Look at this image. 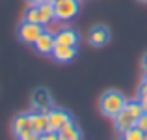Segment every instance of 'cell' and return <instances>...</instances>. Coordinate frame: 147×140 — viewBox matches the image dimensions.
Instances as JSON below:
<instances>
[{"label": "cell", "mask_w": 147, "mask_h": 140, "mask_svg": "<svg viewBox=\"0 0 147 140\" xmlns=\"http://www.w3.org/2000/svg\"><path fill=\"white\" fill-rule=\"evenodd\" d=\"M52 56L56 62H71L76 56V47H69V45H56L52 50Z\"/></svg>", "instance_id": "cell-12"}, {"label": "cell", "mask_w": 147, "mask_h": 140, "mask_svg": "<svg viewBox=\"0 0 147 140\" xmlns=\"http://www.w3.org/2000/svg\"><path fill=\"white\" fill-rule=\"evenodd\" d=\"M145 77H147V73H145Z\"/></svg>", "instance_id": "cell-28"}, {"label": "cell", "mask_w": 147, "mask_h": 140, "mask_svg": "<svg viewBox=\"0 0 147 140\" xmlns=\"http://www.w3.org/2000/svg\"><path fill=\"white\" fill-rule=\"evenodd\" d=\"M30 120H32V129L36 133L43 135L50 131V123H49V112H39V110H34L30 112Z\"/></svg>", "instance_id": "cell-7"}, {"label": "cell", "mask_w": 147, "mask_h": 140, "mask_svg": "<svg viewBox=\"0 0 147 140\" xmlns=\"http://www.w3.org/2000/svg\"><path fill=\"white\" fill-rule=\"evenodd\" d=\"M142 67H144V71L147 73V52H145V56H144V60H142Z\"/></svg>", "instance_id": "cell-23"}, {"label": "cell", "mask_w": 147, "mask_h": 140, "mask_svg": "<svg viewBox=\"0 0 147 140\" xmlns=\"http://www.w3.org/2000/svg\"><path fill=\"white\" fill-rule=\"evenodd\" d=\"M19 140H39V133H36V131H28V133H24L22 137H19Z\"/></svg>", "instance_id": "cell-20"}, {"label": "cell", "mask_w": 147, "mask_h": 140, "mask_svg": "<svg viewBox=\"0 0 147 140\" xmlns=\"http://www.w3.org/2000/svg\"><path fill=\"white\" fill-rule=\"evenodd\" d=\"M108 41H110V30H108L106 26L97 24V26L91 28V32H90V43L91 45L102 47V45H106Z\"/></svg>", "instance_id": "cell-10"}, {"label": "cell", "mask_w": 147, "mask_h": 140, "mask_svg": "<svg viewBox=\"0 0 147 140\" xmlns=\"http://www.w3.org/2000/svg\"><path fill=\"white\" fill-rule=\"evenodd\" d=\"M45 32V26L43 24H37V22H28V21H22L21 26H19V39L22 43H28L34 45L37 41V37Z\"/></svg>", "instance_id": "cell-2"}, {"label": "cell", "mask_w": 147, "mask_h": 140, "mask_svg": "<svg viewBox=\"0 0 147 140\" xmlns=\"http://www.w3.org/2000/svg\"><path fill=\"white\" fill-rule=\"evenodd\" d=\"M28 131H34L32 129V120H30V112H22V114H17L13 120V135L15 137H22L24 133Z\"/></svg>", "instance_id": "cell-9"}, {"label": "cell", "mask_w": 147, "mask_h": 140, "mask_svg": "<svg viewBox=\"0 0 147 140\" xmlns=\"http://www.w3.org/2000/svg\"><path fill=\"white\" fill-rule=\"evenodd\" d=\"M125 107H127V97L117 90H108L106 93H102V97L99 101L100 112L108 118H115Z\"/></svg>", "instance_id": "cell-1"}, {"label": "cell", "mask_w": 147, "mask_h": 140, "mask_svg": "<svg viewBox=\"0 0 147 140\" xmlns=\"http://www.w3.org/2000/svg\"><path fill=\"white\" fill-rule=\"evenodd\" d=\"M34 47H36V50L39 54H52L54 47H56V36H54L52 32H47V30H45V32L37 37V41L34 43Z\"/></svg>", "instance_id": "cell-6"}, {"label": "cell", "mask_w": 147, "mask_h": 140, "mask_svg": "<svg viewBox=\"0 0 147 140\" xmlns=\"http://www.w3.org/2000/svg\"><path fill=\"white\" fill-rule=\"evenodd\" d=\"M43 2H49V0H30V4H43Z\"/></svg>", "instance_id": "cell-24"}, {"label": "cell", "mask_w": 147, "mask_h": 140, "mask_svg": "<svg viewBox=\"0 0 147 140\" xmlns=\"http://www.w3.org/2000/svg\"><path fill=\"white\" fill-rule=\"evenodd\" d=\"M78 32L73 28H63L56 34V45H69V47H76L78 43Z\"/></svg>", "instance_id": "cell-11"}, {"label": "cell", "mask_w": 147, "mask_h": 140, "mask_svg": "<svg viewBox=\"0 0 147 140\" xmlns=\"http://www.w3.org/2000/svg\"><path fill=\"white\" fill-rule=\"evenodd\" d=\"M54 10H56V19L58 21H69L73 19L80 10V2L78 0H58L54 4Z\"/></svg>", "instance_id": "cell-3"}, {"label": "cell", "mask_w": 147, "mask_h": 140, "mask_svg": "<svg viewBox=\"0 0 147 140\" xmlns=\"http://www.w3.org/2000/svg\"><path fill=\"white\" fill-rule=\"evenodd\" d=\"M144 140H147V133H145V137H144Z\"/></svg>", "instance_id": "cell-26"}, {"label": "cell", "mask_w": 147, "mask_h": 140, "mask_svg": "<svg viewBox=\"0 0 147 140\" xmlns=\"http://www.w3.org/2000/svg\"><path fill=\"white\" fill-rule=\"evenodd\" d=\"M39 11H41V24H49V22L56 21V10H54L52 2H43L39 4Z\"/></svg>", "instance_id": "cell-14"}, {"label": "cell", "mask_w": 147, "mask_h": 140, "mask_svg": "<svg viewBox=\"0 0 147 140\" xmlns=\"http://www.w3.org/2000/svg\"><path fill=\"white\" fill-rule=\"evenodd\" d=\"M136 127H140L144 133H147V112H144V114H142V118L136 122Z\"/></svg>", "instance_id": "cell-19"}, {"label": "cell", "mask_w": 147, "mask_h": 140, "mask_svg": "<svg viewBox=\"0 0 147 140\" xmlns=\"http://www.w3.org/2000/svg\"><path fill=\"white\" fill-rule=\"evenodd\" d=\"M121 135H123V140H144V137H145V133L140 127H132V129L125 131Z\"/></svg>", "instance_id": "cell-17"}, {"label": "cell", "mask_w": 147, "mask_h": 140, "mask_svg": "<svg viewBox=\"0 0 147 140\" xmlns=\"http://www.w3.org/2000/svg\"><path fill=\"white\" fill-rule=\"evenodd\" d=\"M58 135H60V140H82V131L75 122H69L67 125H63L58 131Z\"/></svg>", "instance_id": "cell-13"}, {"label": "cell", "mask_w": 147, "mask_h": 140, "mask_svg": "<svg viewBox=\"0 0 147 140\" xmlns=\"http://www.w3.org/2000/svg\"><path fill=\"white\" fill-rule=\"evenodd\" d=\"M39 140H60V135L56 131H47V133L39 135Z\"/></svg>", "instance_id": "cell-18"}, {"label": "cell", "mask_w": 147, "mask_h": 140, "mask_svg": "<svg viewBox=\"0 0 147 140\" xmlns=\"http://www.w3.org/2000/svg\"><path fill=\"white\" fill-rule=\"evenodd\" d=\"M49 2H52V4H56V2H58V0H49Z\"/></svg>", "instance_id": "cell-25"}, {"label": "cell", "mask_w": 147, "mask_h": 140, "mask_svg": "<svg viewBox=\"0 0 147 140\" xmlns=\"http://www.w3.org/2000/svg\"><path fill=\"white\" fill-rule=\"evenodd\" d=\"M32 108L34 110H39V112H50L54 108L52 97H50V93L45 88H37L32 93Z\"/></svg>", "instance_id": "cell-4"}, {"label": "cell", "mask_w": 147, "mask_h": 140, "mask_svg": "<svg viewBox=\"0 0 147 140\" xmlns=\"http://www.w3.org/2000/svg\"><path fill=\"white\" fill-rule=\"evenodd\" d=\"M140 2H145V4H147V0H140Z\"/></svg>", "instance_id": "cell-27"}, {"label": "cell", "mask_w": 147, "mask_h": 140, "mask_svg": "<svg viewBox=\"0 0 147 140\" xmlns=\"http://www.w3.org/2000/svg\"><path fill=\"white\" fill-rule=\"evenodd\" d=\"M140 93H147V77H144V80L140 84Z\"/></svg>", "instance_id": "cell-22"}, {"label": "cell", "mask_w": 147, "mask_h": 140, "mask_svg": "<svg viewBox=\"0 0 147 140\" xmlns=\"http://www.w3.org/2000/svg\"><path fill=\"white\" fill-rule=\"evenodd\" d=\"M69 122H73L71 112H67L65 108H56L54 107L52 110L49 112V123H50V131H60L63 125H67Z\"/></svg>", "instance_id": "cell-5"}, {"label": "cell", "mask_w": 147, "mask_h": 140, "mask_svg": "<svg viewBox=\"0 0 147 140\" xmlns=\"http://www.w3.org/2000/svg\"><path fill=\"white\" fill-rule=\"evenodd\" d=\"M127 110L130 112V114L134 116V118H136V122L138 120L142 118V114H144V107H142V103H140V99H132V101H127Z\"/></svg>", "instance_id": "cell-16"}, {"label": "cell", "mask_w": 147, "mask_h": 140, "mask_svg": "<svg viewBox=\"0 0 147 140\" xmlns=\"http://www.w3.org/2000/svg\"><path fill=\"white\" fill-rule=\"evenodd\" d=\"M114 125H115V129H117L119 133H125V131L136 127V118H134L127 108H123V110L114 118Z\"/></svg>", "instance_id": "cell-8"}, {"label": "cell", "mask_w": 147, "mask_h": 140, "mask_svg": "<svg viewBox=\"0 0 147 140\" xmlns=\"http://www.w3.org/2000/svg\"><path fill=\"white\" fill-rule=\"evenodd\" d=\"M24 21L28 22H37L41 24V11H39V4H30L24 11Z\"/></svg>", "instance_id": "cell-15"}, {"label": "cell", "mask_w": 147, "mask_h": 140, "mask_svg": "<svg viewBox=\"0 0 147 140\" xmlns=\"http://www.w3.org/2000/svg\"><path fill=\"white\" fill-rule=\"evenodd\" d=\"M138 99H140V103H142V107H144V110L147 112V93H140V97H138Z\"/></svg>", "instance_id": "cell-21"}]
</instances>
